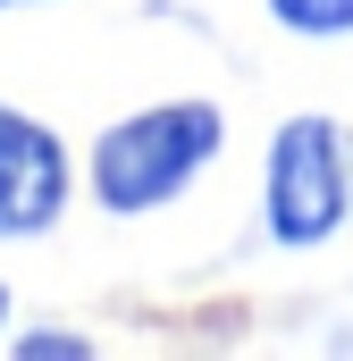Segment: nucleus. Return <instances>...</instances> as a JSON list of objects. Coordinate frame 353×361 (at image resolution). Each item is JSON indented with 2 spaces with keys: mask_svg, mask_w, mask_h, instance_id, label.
<instances>
[{
  "mask_svg": "<svg viewBox=\"0 0 353 361\" xmlns=\"http://www.w3.org/2000/svg\"><path fill=\"white\" fill-rule=\"evenodd\" d=\"M219 135H227V126H219L210 101H160V109L118 118V126L92 143V202L118 210V219H143V210L176 202L185 185L210 169Z\"/></svg>",
  "mask_w": 353,
  "mask_h": 361,
  "instance_id": "1",
  "label": "nucleus"
},
{
  "mask_svg": "<svg viewBox=\"0 0 353 361\" xmlns=\"http://www.w3.org/2000/svg\"><path fill=\"white\" fill-rule=\"evenodd\" d=\"M345 135L328 118H286L277 143H269V235L277 244H328L337 219H345Z\"/></svg>",
  "mask_w": 353,
  "mask_h": 361,
  "instance_id": "2",
  "label": "nucleus"
},
{
  "mask_svg": "<svg viewBox=\"0 0 353 361\" xmlns=\"http://www.w3.org/2000/svg\"><path fill=\"white\" fill-rule=\"evenodd\" d=\"M68 210V152L42 118L0 101V235H42Z\"/></svg>",
  "mask_w": 353,
  "mask_h": 361,
  "instance_id": "3",
  "label": "nucleus"
},
{
  "mask_svg": "<svg viewBox=\"0 0 353 361\" xmlns=\"http://www.w3.org/2000/svg\"><path fill=\"white\" fill-rule=\"evenodd\" d=\"M269 17L286 25V34H353V0H269Z\"/></svg>",
  "mask_w": 353,
  "mask_h": 361,
  "instance_id": "4",
  "label": "nucleus"
},
{
  "mask_svg": "<svg viewBox=\"0 0 353 361\" xmlns=\"http://www.w3.org/2000/svg\"><path fill=\"white\" fill-rule=\"evenodd\" d=\"M17 353H25V361H42V353H92V345H85V336H25Z\"/></svg>",
  "mask_w": 353,
  "mask_h": 361,
  "instance_id": "5",
  "label": "nucleus"
},
{
  "mask_svg": "<svg viewBox=\"0 0 353 361\" xmlns=\"http://www.w3.org/2000/svg\"><path fill=\"white\" fill-rule=\"evenodd\" d=\"M0 319H8V286H0Z\"/></svg>",
  "mask_w": 353,
  "mask_h": 361,
  "instance_id": "6",
  "label": "nucleus"
},
{
  "mask_svg": "<svg viewBox=\"0 0 353 361\" xmlns=\"http://www.w3.org/2000/svg\"><path fill=\"white\" fill-rule=\"evenodd\" d=\"M0 8H25V0H0Z\"/></svg>",
  "mask_w": 353,
  "mask_h": 361,
  "instance_id": "7",
  "label": "nucleus"
}]
</instances>
